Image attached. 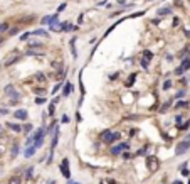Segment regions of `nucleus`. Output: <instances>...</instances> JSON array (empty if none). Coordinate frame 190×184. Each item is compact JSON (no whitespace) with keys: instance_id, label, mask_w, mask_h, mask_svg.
Returning a JSON list of instances; mask_svg holds the SVG:
<instances>
[{"instance_id":"nucleus-1","label":"nucleus","mask_w":190,"mask_h":184,"mask_svg":"<svg viewBox=\"0 0 190 184\" xmlns=\"http://www.w3.org/2000/svg\"><path fill=\"white\" fill-rule=\"evenodd\" d=\"M49 30H61V22H59V14L56 12L49 19Z\"/></svg>"},{"instance_id":"nucleus-2","label":"nucleus","mask_w":190,"mask_h":184,"mask_svg":"<svg viewBox=\"0 0 190 184\" xmlns=\"http://www.w3.org/2000/svg\"><path fill=\"white\" fill-rule=\"evenodd\" d=\"M119 137H121L119 132H104L103 133V140L108 142V144H111V142H114V140H119Z\"/></svg>"},{"instance_id":"nucleus-3","label":"nucleus","mask_w":190,"mask_h":184,"mask_svg":"<svg viewBox=\"0 0 190 184\" xmlns=\"http://www.w3.org/2000/svg\"><path fill=\"white\" fill-rule=\"evenodd\" d=\"M146 167L150 169V172H156V171H158V167H160L158 159H156V157H148L146 159Z\"/></svg>"},{"instance_id":"nucleus-4","label":"nucleus","mask_w":190,"mask_h":184,"mask_svg":"<svg viewBox=\"0 0 190 184\" xmlns=\"http://www.w3.org/2000/svg\"><path fill=\"white\" fill-rule=\"evenodd\" d=\"M59 169H61V172H62V176L66 177V179L71 177V169H69V161H68V159H64L62 162H61Z\"/></svg>"},{"instance_id":"nucleus-5","label":"nucleus","mask_w":190,"mask_h":184,"mask_svg":"<svg viewBox=\"0 0 190 184\" xmlns=\"http://www.w3.org/2000/svg\"><path fill=\"white\" fill-rule=\"evenodd\" d=\"M188 149H190V142L188 140H183V142H180V144L177 145V149H175V154L182 155V154H185Z\"/></svg>"},{"instance_id":"nucleus-6","label":"nucleus","mask_w":190,"mask_h":184,"mask_svg":"<svg viewBox=\"0 0 190 184\" xmlns=\"http://www.w3.org/2000/svg\"><path fill=\"white\" fill-rule=\"evenodd\" d=\"M128 149H130V145H128L126 142H121V144H118V145L111 147V154H113V155H118V154H121L123 150H128Z\"/></svg>"},{"instance_id":"nucleus-7","label":"nucleus","mask_w":190,"mask_h":184,"mask_svg":"<svg viewBox=\"0 0 190 184\" xmlns=\"http://www.w3.org/2000/svg\"><path fill=\"white\" fill-rule=\"evenodd\" d=\"M5 95H9V96H12L14 100H20V95H19V91L14 88L12 85H7L5 86Z\"/></svg>"},{"instance_id":"nucleus-8","label":"nucleus","mask_w":190,"mask_h":184,"mask_svg":"<svg viewBox=\"0 0 190 184\" xmlns=\"http://www.w3.org/2000/svg\"><path fill=\"white\" fill-rule=\"evenodd\" d=\"M14 117H15L17 120H26V118H27V111H26V110H15Z\"/></svg>"},{"instance_id":"nucleus-9","label":"nucleus","mask_w":190,"mask_h":184,"mask_svg":"<svg viewBox=\"0 0 190 184\" xmlns=\"http://www.w3.org/2000/svg\"><path fill=\"white\" fill-rule=\"evenodd\" d=\"M74 91V86L71 85V83H68V85H64V90H62V95L64 96H69V95Z\"/></svg>"},{"instance_id":"nucleus-10","label":"nucleus","mask_w":190,"mask_h":184,"mask_svg":"<svg viewBox=\"0 0 190 184\" xmlns=\"http://www.w3.org/2000/svg\"><path fill=\"white\" fill-rule=\"evenodd\" d=\"M72 29H74V26H72V24H69V22H61V30L68 32V30H72Z\"/></svg>"},{"instance_id":"nucleus-11","label":"nucleus","mask_w":190,"mask_h":184,"mask_svg":"<svg viewBox=\"0 0 190 184\" xmlns=\"http://www.w3.org/2000/svg\"><path fill=\"white\" fill-rule=\"evenodd\" d=\"M35 150H37V149H35L34 145H29V147L26 149V152H24V154H26V157H32V155L35 154Z\"/></svg>"},{"instance_id":"nucleus-12","label":"nucleus","mask_w":190,"mask_h":184,"mask_svg":"<svg viewBox=\"0 0 190 184\" xmlns=\"http://www.w3.org/2000/svg\"><path fill=\"white\" fill-rule=\"evenodd\" d=\"M9 29H10V24H9V22H4V24H0V36L5 34V32H9Z\"/></svg>"},{"instance_id":"nucleus-13","label":"nucleus","mask_w":190,"mask_h":184,"mask_svg":"<svg viewBox=\"0 0 190 184\" xmlns=\"http://www.w3.org/2000/svg\"><path fill=\"white\" fill-rule=\"evenodd\" d=\"M32 36H42V37H46V39L49 37V34H47L44 29H35L34 32H32Z\"/></svg>"},{"instance_id":"nucleus-14","label":"nucleus","mask_w":190,"mask_h":184,"mask_svg":"<svg viewBox=\"0 0 190 184\" xmlns=\"http://www.w3.org/2000/svg\"><path fill=\"white\" fill-rule=\"evenodd\" d=\"M180 68L183 69V71H188V69H190V58H187V59L182 61V66H180Z\"/></svg>"},{"instance_id":"nucleus-15","label":"nucleus","mask_w":190,"mask_h":184,"mask_svg":"<svg viewBox=\"0 0 190 184\" xmlns=\"http://www.w3.org/2000/svg\"><path fill=\"white\" fill-rule=\"evenodd\" d=\"M14 61H17V56H15V54H12V56H10L9 59H7V61L4 63V66H10V64L14 63Z\"/></svg>"},{"instance_id":"nucleus-16","label":"nucleus","mask_w":190,"mask_h":184,"mask_svg":"<svg viewBox=\"0 0 190 184\" xmlns=\"http://www.w3.org/2000/svg\"><path fill=\"white\" fill-rule=\"evenodd\" d=\"M9 184H20V177L19 176H12L9 179Z\"/></svg>"},{"instance_id":"nucleus-17","label":"nucleus","mask_w":190,"mask_h":184,"mask_svg":"<svg viewBox=\"0 0 190 184\" xmlns=\"http://www.w3.org/2000/svg\"><path fill=\"white\" fill-rule=\"evenodd\" d=\"M9 127H10V129H12V130H15V132H19V133L22 132V127H20V125H15V123H9Z\"/></svg>"},{"instance_id":"nucleus-18","label":"nucleus","mask_w":190,"mask_h":184,"mask_svg":"<svg viewBox=\"0 0 190 184\" xmlns=\"http://www.w3.org/2000/svg\"><path fill=\"white\" fill-rule=\"evenodd\" d=\"M143 58H145V59H148V61H150V59L153 58V52H150V51H143Z\"/></svg>"},{"instance_id":"nucleus-19","label":"nucleus","mask_w":190,"mask_h":184,"mask_svg":"<svg viewBox=\"0 0 190 184\" xmlns=\"http://www.w3.org/2000/svg\"><path fill=\"white\" fill-rule=\"evenodd\" d=\"M170 12H172L170 9H160V10H158V15H168Z\"/></svg>"},{"instance_id":"nucleus-20","label":"nucleus","mask_w":190,"mask_h":184,"mask_svg":"<svg viewBox=\"0 0 190 184\" xmlns=\"http://www.w3.org/2000/svg\"><path fill=\"white\" fill-rule=\"evenodd\" d=\"M175 107H177V108H185V107H188V103H187V101H177Z\"/></svg>"},{"instance_id":"nucleus-21","label":"nucleus","mask_w":190,"mask_h":184,"mask_svg":"<svg viewBox=\"0 0 190 184\" xmlns=\"http://www.w3.org/2000/svg\"><path fill=\"white\" fill-rule=\"evenodd\" d=\"M30 36H32V32H26V34H22V36H20V41H27Z\"/></svg>"},{"instance_id":"nucleus-22","label":"nucleus","mask_w":190,"mask_h":184,"mask_svg":"<svg viewBox=\"0 0 190 184\" xmlns=\"http://www.w3.org/2000/svg\"><path fill=\"white\" fill-rule=\"evenodd\" d=\"M32 172H34V169H32V167H29V169L26 171V177H27V179H29V177H32Z\"/></svg>"},{"instance_id":"nucleus-23","label":"nucleus","mask_w":190,"mask_h":184,"mask_svg":"<svg viewBox=\"0 0 190 184\" xmlns=\"http://www.w3.org/2000/svg\"><path fill=\"white\" fill-rule=\"evenodd\" d=\"M170 86H172V81H170V80H167V81L163 83V90H168Z\"/></svg>"},{"instance_id":"nucleus-24","label":"nucleus","mask_w":190,"mask_h":184,"mask_svg":"<svg viewBox=\"0 0 190 184\" xmlns=\"http://www.w3.org/2000/svg\"><path fill=\"white\" fill-rule=\"evenodd\" d=\"M56 101H57V100H54V101L51 103V108H49V115H52V113H54V107H56Z\"/></svg>"},{"instance_id":"nucleus-25","label":"nucleus","mask_w":190,"mask_h":184,"mask_svg":"<svg viewBox=\"0 0 190 184\" xmlns=\"http://www.w3.org/2000/svg\"><path fill=\"white\" fill-rule=\"evenodd\" d=\"M141 66H143V69H148V59H141Z\"/></svg>"},{"instance_id":"nucleus-26","label":"nucleus","mask_w":190,"mask_h":184,"mask_svg":"<svg viewBox=\"0 0 190 184\" xmlns=\"http://www.w3.org/2000/svg\"><path fill=\"white\" fill-rule=\"evenodd\" d=\"M185 96V91H178L177 95H175V98H183Z\"/></svg>"},{"instance_id":"nucleus-27","label":"nucleus","mask_w":190,"mask_h":184,"mask_svg":"<svg viewBox=\"0 0 190 184\" xmlns=\"http://www.w3.org/2000/svg\"><path fill=\"white\" fill-rule=\"evenodd\" d=\"M66 5H68V4H61V5H59V9H57V14H59V12H62V10L66 9Z\"/></svg>"},{"instance_id":"nucleus-28","label":"nucleus","mask_w":190,"mask_h":184,"mask_svg":"<svg viewBox=\"0 0 190 184\" xmlns=\"http://www.w3.org/2000/svg\"><path fill=\"white\" fill-rule=\"evenodd\" d=\"M7 113H9L7 108H0V115H7Z\"/></svg>"},{"instance_id":"nucleus-29","label":"nucleus","mask_w":190,"mask_h":184,"mask_svg":"<svg viewBox=\"0 0 190 184\" xmlns=\"http://www.w3.org/2000/svg\"><path fill=\"white\" fill-rule=\"evenodd\" d=\"M24 130H26V132H30V130H32V125H30V123H27L26 127H24Z\"/></svg>"},{"instance_id":"nucleus-30","label":"nucleus","mask_w":190,"mask_h":184,"mask_svg":"<svg viewBox=\"0 0 190 184\" xmlns=\"http://www.w3.org/2000/svg\"><path fill=\"white\" fill-rule=\"evenodd\" d=\"M17 154H19V147L15 145V147H14V150H12V155H17Z\"/></svg>"},{"instance_id":"nucleus-31","label":"nucleus","mask_w":190,"mask_h":184,"mask_svg":"<svg viewBox=\"0 0 190 184\" xmlns=\"http://www.w3.org/2000/svg\"><path fill=\"white\" fill-rule=\"evenodd\" d=\"M44 101H46V100H44V98H37V100H35V103H37V105H42Z\"/></svg>"},{"instance_id":"nucleus-32","label":"nucleus","mask_w":190,"mask_h":184,"mask_svg":"<svg viewBox=\"0 0 190 184\" xmlns=\"http://www.w3.org/2000/svg\"><path fill=\"white\" fill-rule=\"evenodd\" d=\"M83 20H84V15L81 14V15H79V19H77V24H83Z\"/></svg>"},{"instance_id":"nucleus-33","label":"nucleus","mask_w":190,"mask_h":184,"mask_svg":"<svg viewBox=\"0 0 190 184\" xmlns=\"http://www.w3.org/2000/svg\"><path fill=\"white\" fill-rule=\"evenodd\" d=\"M49 19H51V17H44L42 19V24H44V26H46V24H49Z\"/></svg>"},{"instance_id":"nucleus-34","label":"nucleus","mask_w":190,"mask_h":184,"mask_svg":"<svg viewBox=\"0 0 190 184\" xmlns=\"http://www.w3.org/2000/svg\"><path fill=\"white\" fill-rule=\"evenodd\" d=\"M61 86H62V85H57V86H54V90H52V93L56 95V91H59V88H61Z\"/></svg>"},{"instance_id":"nucleus-35","label":"nucleus","mask_w":190,"mask_h":184,"mask_svg":"<svg viewBox=\"0 0 190 184\" xmlns=\"http://www.w3.org/2000/svg\"><path fill=\"white\" fill-rule=\"evenodd\" d=\"M62 122H64V123H68V122H69V117L64 115V117H62Z\"/></svg>"},{"instance_id":"nucleus-36","label":"nucleus","mask_w":190,"mask_h":184,"mask_svg":"<svg viewBox=\"0 0 190 184\" xmlns=\"http://www.w3.org/2000/svg\"><path fill=\"white\" fill-rule=\"evenodd\" d=\"M4 41H5V39H4V36H0V44H4Z\"/></svg>"},{"instance_id":"nucleus-37","label":"nucleus","mask_w":190,"mask_h":184,"mask_svg":"<svg viewBox=\"0 0 190 184\" xmlns=\"http://www.w3.org/2000/svg\"><path fill=\"white\" fill-rule=\"evenodd\" d=\"M68 184H79V182H74V181H69Z\"/></svg>"},{"instance_id":"nucleus-38","label":"nucleus","mask_w":190,"mask_h":184,"mask_svg":"<svg viewBox=\"0 0 190 184\" xmlns=\"http://www.w3.org/2000/svg\"><path fill=\"white\" fill-rule=\"evenodd\" d=\"M47 184H56V182H54V181H49V182H47Z\"/></svg>"},{"instance_id":"nucleus-39","label":"nucleus","mask_w":190,"mask_h":184,"mask_svg":"<svg viewBox=\"0 0 190 184\" xmlns=\"http://www.w3.org/2000/svg\"><path fill=\"white\" fill-rule=\"evenodd\" d=\"M175 184H182V182H178V181H177V182H175Z\"/></svg>"},{"instance_id":"nucleus-40","label":"nucleus","mask_w":190,"mask_h":184,"mask_svg":"<svg viewBox=\"0 0 190 184\" xmlns=\"http://www.w3.org/2000/svg\"><path fill=\"white\" fill-rule=\"evenodd\" d=\"M0 130H2V123H0Z\"/></svg>"},{"instance_id":"nucleus-41","label":"nucleus","mask_w":190,"mask_h":184,"mask_svg":"<svg viewBox=\"0 0 190 184\" xmlns=\"http://www.w3.org/2000/svg\"><path fill=\"white\" fill-rule=\"evenodd\" d=\"M0 154H2V150H0Z\"/></svg>"}]
</instances>
